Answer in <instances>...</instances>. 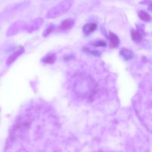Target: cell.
<instances>
[{"label": "cell", "instance_id": "6da1fadb", "mask_svg": "<svg viewBox=\"0 0 152 152\" xmlns=\"http://www.w3.org/2000/svg\"><path fill=\"white\" fill-rule=\"evenodd\" d=\"M74 0H64L49 10L46 14L47 18H55L66 13L72 7Z\"/></svg>", "mask_w": 152, "mask_h": 152}, {"label": "cell", "instance_id": "7a4b0ae2", "mask_svg": "<svg viewBox=\"0 0 152 152\" xmlns=\"http://www.w3.org/2000/svg\"><path fill=\"white\" fill-rule=\"evenodd\" d=\"M24 52V50L23 48H20L14 52L12 53H11L8 59L6 61V64L7 65H10L11 64H12L23 52Z\"/></svg>", "mask_w": 152, "mask_h": 152}, {"label": "cell", "instance_id": "3957f363", "mask_svg": "<svg viewBox=\"0 0 152 152\" xmlns=\"http://www.w3.org/2000/svg\"><path fill=\"white\" fill-rule=\"evenodd\" d=\"M74 24V20L71 18H69L63 20L59 26V28L61 30H67L73 27Z\"/></svg>", "mask_w": 152, "mask_h": 152}, {"label": "cell", "instance_id": "277c9868", "mask_svg": "<svg viewBox=\"0 0 152 152\" xmlns=\"http://www.w3.org/2000/svg\"><path fill=\"white\" fill-rule=\"evenodd\" d=\"M97 26L96 23H88L86 24L83 27V32L86 35H90L93 32H94L97 29Z\"/></svg>", "mask_w": 152, "mask_h": 152}, {"label": "cell", "instance_id": "5b68a950", "mask_svg": "<svg viewBox=\"0 0 152 152\" xmlns=\"http://www.w3.org/2000/svg\"><path fill=\"white\" fill-rule=\"evenodd\" d=\"M109 46L112 48H117L120 43V40L118 36L112 32H110L109 34Z\"/></svg>", "mask_w": 152, "mask_h": 152}, {"label": "cell", "instance_id": "8992f818", "mask_svg": "<svg viewBox=\"0 0 152 152\" xmlns=\"http://www.w3.org/2000/svg\"><path fill=\"white\" fill-rule=\"evenodd\" d=\"M131 38L135 43H140L142 40V34L139 30H132L131 32Z\"/></svg>", "mask_w": 152, "mask_h": 152}, {"label": "cell", "instance_id": "52a82bcc", "mask_svg": "<svg viewBox=\"0 0 152 152\" xmlns=\"http://www.w3.org/2000/svg\"><path fill=\"white\" fill-rule=\"evenodd\" d=\"M120 55L123 57V58L125 60H129L133 58L134 54L132 52L128 49L123 48L120 51Z\"/></svg>", "mask_w": 152, "mask_h": 152}, {"label": "cell", "instance_id": "ba28073f", "mask_svg": "<svg viewBox=\"0 0 152 152\" xmlns=\"http://www.w3.org/2000/svg\"><path fill=\"white\" fill-rule=\"evenodd\" d=\"M138 16L140 20L144 22H149L151 21V16L147 12L144 10L138 11Z\"/></svg>", "mask_w": 152, "mask_h": 152}, {"label": "cell", "instance_id": "9c48e42d", "mask_svg": "<svg viewBox=\"0 0 152 152\" xmlns=\"http://www.w3.org/2000/svg\"><path fill=\"white\" fill-rule=\"evenodd\" d=\"M55 59H56V55L52 54V55H48L46 57H45L43 59V61L45 63L52 64L55 62Z\"/></svg>", "mask_w": 152, "mask_h": 152}, {"label": "cell", "instance_id": "30bf717a", "mask_svg": "<svg viewBox=\"0 0 152 152\" xmlns=\"http://www.w3.org/2000/svg\"><path fill=\"white\" fill-rule=\"evenodd\" d=\"M54 28H55L54 25H50V26H48V27L46 28V30H45V31H44V33H43V36L46 37V36H48L52 31H53V30H54Z\"/></svg>", "mask_w": 152, "mask_h": 152}, {"label": "cell", "instance_id": "8fae6325", "mask_svg": "<svg viewBox=\"0 0 152 152\" xmlns=\"http://www.w3.org/2000/svg\"><path fill=\"white\" fill-rule=\"evenodd\" d=\"M91 45L95 47H99V46L104 47V46H106V42L103 40H98V41H96L91 43Z\"/></svg>", "mask_w": 152, "mask_h": 152}, {"label": "cell", "instance_id": "7c38bea8", "mask_svg": "<svg viewBox=\"0 0 152 152\" xmlns=\"http://www.w3.org/2000/svg\"><path fill=\"white\" fill-rule=\"evenodd\" d=\"M85 52L87 53H88L90 54H93L94 55H99V53L97 51H93V50H90L89 49H86Z\"/></svg>", "mask_w": 152, "mask_h": 152}]
</instances>
